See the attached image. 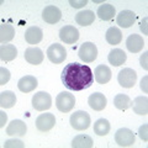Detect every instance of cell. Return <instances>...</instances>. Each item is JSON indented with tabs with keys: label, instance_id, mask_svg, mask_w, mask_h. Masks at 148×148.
I'll use <instances>...</instances> for the list:
<instances>
[{
	"label": "cell",
	"instance_id": "cell-1",
	"mask_svg": "<svg viewBox=\"0 0 148 148\" xmlns=\"http://www.w3.org/2000/svg\"><path fill=\"white\" fill-rule=\"evenodd\" d=\"M61 79L68 90L80 91L91 86L94 83V73L86 64L69 63L62 71Z\"/></svg>",
	"mask_w": 148,
	"mask_h": 148
},
{
	"label": "cell",
	"instance_id": "cell-2",
	"mask_svg": "<svg viewBox=\"0 0 148 148\" xmlns=\"http://www.w3.org/2000/svg\"><path fill=\"white\" fill-rule=\"evenodd\" d=\"M69 122H71V126L74 130H77V131H84V130H86L90 126L91 120H90V115L86 111L79 110L71 115Z\"/></svg>",
	"mask_w": 148,
	"mask_h": 148
},
{
	"label": "cell",
	"instance_id": "cell-3",
	"mask_svg": "<svg viewBox=\"0 0 148 148\" xmlns=\"http://www.w3.org/2000/svg\"><path fill=\"white\" fill-rule=\"evenodd\" d=\"M74 105H75V98L74 95L68 91H62L59 92L56 98V106L61 112H71L73 110Z\"/></svg>",
	"mask_w": 148,
	"mask_h": 148
},
{
	"label": "cell",
	"instance_id": "cell-4",
	"mask_svg": "<svg viewBox=\"0 0 148 148\" xmlns=\"http://www.w3.org/2000/svg\"><path fill=\"white\" fill-rule=\"evenodd\" d=\"M78 56L83 62L91 63L98 57V48L92 42H84L78 49Z\"/></svg>",
	"mask_w": 148,
	"mask_h": 148
},
{
	"label": "cell",
	"instance_id": "cell-5",
	"mask_svg": "<svg viewBox=\"0 0 148 148\" xmlns=\"http://www.w3.org/2000/svg\"><path fill=\"white\" fill-rule=\"evenodd\" d=\"M32 106L37 111H46L52 106V96L46 91H38L32 96Z\"/></svg>",
	"mask_w": 148,
	"mask_h": 148
},
{
	"label": "cell",
	"instance_id": "cell-6",
	"mask_svg": "<svg viewBox=\"0 0 148 148\" xmlns=\"http://www.w3.org/2000/svg\"><path fill=\"white\" fill-rule=\"evenodd\" d=\"M47 57L52 63L54 64H61L67 58V51L59 43L51 45L47 49Z\"/></svg>",
	"mask_w": 148,
	"mask_h": 148
},
{
	"label": "cell",
	"instance_id": "cell-7",
	"mask_svg": "<svg viewBox=\"0 0 148 148\" xmlns=\"http://www.w3.org/2000/svg\"><path fill=\"white\" fill-rule=\"evenodd\" d=\"M137 80V73L133 71L132 68H123L122 71H120L117 75V82L123 88H133Z\"/></svg>",
	"mask_w": 148,
	"mask_h": 148
},
{
	"label": "cell",
	"instance_id": "cell-8",
	"mask_svg": "<svg viewBox=\"0 0 148 148\" xmlns=\"http://www.w3.org/2000/svg\"><path fill=\"white\" fill-rule=\"evenodd\" d=\"M135 133L128 128H120L115 133V142L120 147H130L135 143Z\"/></svg>",
	"mask_w": 148,
	"mask_h": 148
},
{
	"label": "cell",
	"instance_id": "cell-9",
	"mask_svg": "<svg viewBox=\"0 0 148 148\" xmlns=\"http://www.w3.org/2000/svg\"><path fill=\"white\" fill-rule=\"evenodd\" d=\"M36 128L41 132H48L51 131L54 125H56V117L53 114H41L40 116H37L36 119Z\"/></svg>",
	"mask_w": 148,
	"mask_h": 148
},
{
	"label": "cell",
	"instance_id": "cell-10",
	"mask_svg": "<svg viewBox=\"0 0 148 148\" xmlns=\"http://www.w3.org/2000/svg\"><path fill=\"white\" fill-rule=\"evenodd\" d=\"M59 38H61L64 43L73 45L79 40V31H78L74 26H64L59 31Z\"/></svg>",
	"mask_w": 148,
	"mask_h": 148
},
{
	"label": "cell",
	"instance_id": "cell-11",
	"mask_svg": "<svg viewBox=\"0 0 148 148\" xmlns=\"http://www.w3.org/2000/svg\"><path fill=\"white\" fill-rule=\"evenodd\" d=\"M42 18L45 22H47L49 25H54L62 18V12L61 10L54 6V5H48L43 9L42 11Z\"/></svg>",
	"mask_w": 148,
	"mask_h": 148
},
{
	"label": "cell",
	"instance_id": "cell-12",
	"mask_svg": "<svg viewBox=\"0 0 148 148\" xmlns=\"http://www.w3.org/2000/svg\"><path fill=\"white\" fill-rule=\"evenodd\" d=\"M24 57L26 59L27 63L30 64H34V66H38L43 62V52L42 49L38 48V47H29L25 49V53H24Z\"/></svg>",
	"mask_w": 148,
	"mask_h": 148
},
{
	"label": "cell",
	"instance_id": "cell-13",
	"mask_svg": "<svg viewBox=\"0 0 148 148\" xmlns=\"http://www.w3.org/2000/svg\"><path fill=\"white\" fill-rule=\"evenodd\" d=\"M27 132V126L21 120H12L6 127V135L9 136H18L22 137Z\"/></svg>",
	"mask_w": 148,
	"mask_h": 148
},
{
	"label": "cell",
	"instance_id": "cell-14",
	"mask_svg": "<svg viewBox=\"0 0 148 148\" xmlns=\"http://www.w3.org/2000/svg\"><path fill=\"white\" fill-rule=\"evenodd\" d=\"M88 104L89 106L95 110V111H103L106 108V104H108V99L104 94L101 92H92V94L88 98Z\"/></svg>",
	"mask_w": 148,
	"mask_h": 148
},
{
	"label": "cell",
	"instance_id": "cell-15",
	"mask_svg": "<svg viewBox=\"0 0 148 148\" xmlns=\"http://www.w3.org/2000/svg\"><path fill=\"white\" fill-rule=\"evenodd\" d=\"M136 14L131 10H122L116 17V22L122 29H128L131 27L136 21Z\"/></svg>",
	"mask_w": 148,
	"mask_h": 148
},
{
	"label": "cell",
	"instance_id": "cell-16",
	"mask_svg": "<svg viewBox=\"0 0 148 148\" xmlns=\"http://www.w3.org/2000/svg\"><path fill=\"white\" fill-rule=\"evenodd\" d=\"M43 38V31L42 29L37 26H31L25 31V41L29 45H37Z\"/></svg>",
	"mask_w": 148,
	"mask_h": 148
},
{
	"label": "cell",
	"instance_id": "cell-17",
	"mask_svg": "<svg viewBox=\"0 0 148 148\" xmlns=\"http://www.w3.org/2000/svg\"><path fill=\"white\" fill-rule=\"evenodd\" d=\"M143 46H145V41L140 35L132 34L127 37L126 40V47L131 53H138L143 49Z\"/></svg>",
	"mask_w": 148,
	"mask_h": 148
},
{
	"label": "cell",
	"instance_id": "cell-18",
	"mask_svg": "<svg viewBox=\"0 0 148 148\" xmlns=\"http://www.w3.org/2000/svg\"><path fill=\"white\" fill-rule=\"evenodd\" d=\"M37 85H38V82H37V79L35 77L32 75H25L22 77L20 80H18L17 83V88L18 90L22 91V92H31L34 91Z\"/></svg>",
	"mask_w": 148,
	"mask_h": 148
},
{
	"label": "cell",
	"instance_id": "cell-19",
	"mask_svg": "<svg viewBox=\"0 0 148 148\" xmlns=\"http://www.w3.org/2000/svg\"><path fill=\"white\" fill-rule=\"evenodd\" d=\"M131 108L133 112L141 116H146L148 114V99L147 96H137V98L131 101Z\"/></svg>",
	"mask_w": 148,
	"mask_h": 148
},
{
	"label": "cell",
	"instance_id": "cell-20",
	"mask_svg": "<svg viewBox=\"0 0 148 148\" xmlns=\"http://www.w3.org/2000/svg\"><path fill=\"white\" fill-rule=\"evenodd\" d=\"M108 59H109V63L112 64L114 67H120L126 62L127 59V56L126 53L123 52V49L121 48H114L110 51V53L108 56Z\"/></svg>",
	"mask_w": 148,
	"mask_h": 148
},
{
	"label": "cell",
	"instance_id": "cell-21",
	"mask_svg": "<svg viewBox=\"0 0 148 148\" xmlns=\"http://www.w3.org/2000/svg\"><path fill=\"white\" fill-rule=\"evenodd\" d=\"M111 69L108 66H104V64H100L95 68L94 71V77L95 80L99 83V84H106L109 83L111 79Z\"/></svg>",
	"mask_w": 148,
	"mask_h": 148
},
{
	"label": "cell",
	"instance_id": "cell-22",
	"mask_svg": "<svg viewBox=\"0 0 148 148\" xmlns=\"http://www.w3.org/2000/svg\"><path fill=\"white\" fill-rule=\"evenodd\" d=\"M17 57V49L14 45H1L0 47V59L3 62H11Z\"/></svg>",
	"mask_w": 148,
	"mask_h": 148
},
{
	"label": "cell",
	"instance_id": "cell-23",
	"mask_svg": "<svg viewBox=\"0 0 148 148\" xmlns=\"http://www.w3.org/2000/svg\"><path fill=\"white\" fill-rule=\"evenodd\" d=\"M96 15H98L100 20L110 21L116 15V10H115L114 5H111V4H103V5L99 6L98 11H96Z\"/></svg>",
	"mask_w": 148,
	"mask_h": 148
},
{
	"label": "cell",
	"instance_id": "cell-24",
	"mask_svg": "<svg viewBox=\"0 0 148 148\" xmlns=\"http://www.w3.org/2000/svg\"><path fill=\"white\" fill-rule=\"evenodd\" d=\"M95 21V14L91 10L79 11L75 15V22L80 26H89Z\"/></svg>",
	"mask_w": 148,
	"mask_h": 148
},
{
	"label": "cell",
	"instance_id": "cell-25",
	"mask_svg": "<svg viewBox=\"0 0 148 148\" xmlns=\"http://www.w3.org/2000/svg\"><path fill=\"white\" fill-rule=\"evenodd\" d=\"M15 36V29L10 24H4L0 26V42L1 45H5L14 38Z\"/></svg>",
	"mask_w": 148,
	"mask_h": 148
},
{
	"label": "cell",
	"instance_id": "cell-26",
	"mask_svg": "<svg viewBox=\"0 0 148 148\" xmlns=\"http://www.w3.org/2000/svg\"><path fill=\"white\" fill-rule=\"evenodd\" d=\"M92 146H94L92 138L88 135H78L72 141L73 148H91Z\"/></svg>",
	"mask_w": 148,
	"mask_h": 148
},
{
	"label": "cell",
	"instance_id": "cell-27",
	"mask_svg": "<svg viewBox=\"0 0 148 148\" xmlns=\"http://www.w3.org/2000/svg\"><path fill=\"white\" fill-rule=\"evenodd\" d=\"M16 104V96L12 91L5 90L0 94V106L3 109H10Z\"/></svg>",
	"mask_w": 148,
	"mask_h": 148
},
{
	"label": "cell",
	"instance_id": "cell-28",
	"mask_svg": "<svg viewBox=\"0 0 148 148\" xmlns=\"http://www.w3.org/2000/svg\"><path fill=\"white\" fill-rule=\"evenodd\" d=\"M105 38L108 41V43L110 45H119L122 41V32L117 27H110V29L106 31Z\"/></svg>",
	"mask_w": 148,
	"mask_h": 148
},
{
	"label": "cell",
	"instance_id": "cell-29",
	"mask_svg": "<svg viewBox=\"0 0 148 148\" xmlns=\"http://www.w3.org/2000/svg\"><path fill=\"white\" fill-rule=\"evenodd\" d=\"M114 106L119 110H127L128 108H131V99L126 94H117L114 98Z\"/></svg>",
	"mask_w": 148,
	"mask_h": 148
},
{
	"label": "cell",
	"instance_id": "cell-30",
	"mask_svg": "<svg viewBox=\"0 0 148 148\" xmlns=\"http://www.w3.org/2000/svg\"><path fill=\"white\" fill-rule=\"evenodd\" d=\"M110 122L106 119H99L94 123V133H96L98 136H106L110 132Z\"/></svg>",
	"mask_w": 148,
	"mask_h": 148
},
{
	"label": "cell",
	"instance_id": "cell-31",
	"mask_svg": "<svg viewBox=\"0 0 148 148\" xmlns=\"http://www.w3.org/2000/svg\"><path fill=\"white\" fill-rule=\"evenodd\" d=\"M10 78H11V74L9 72V69L4 67L0 68V85H5L10 80Z\"/></svg>",
	"mask_w": 148,
	"mask_h": 148
},
{
	"label": "cell",
	"instance_id": "cell-32",
	"mask_svg": "<svg viewBox=\"0 0 148 148\" xmlns=\"http://www.w3.org/2000/svg\"><path fill=\"white\" fill-rule=\"evenodd\" d=\"M4 147L5 148H22L24 147V143L20 140H8V141H5Z\"/></svg>",
	"mask_w": 148,
	"mask_h": 148
},
{
	"label": "cell",
	"instance_id": "cell-33",
	"mask_svg": "<svg viewBox=\"0 0 148 148\" xmlns=\"http://www.w3.org/2000/svg\"><path fill=\"white\" fill-rule=\"evenodd\" d=\"M138 136H140L142 141H145V142L148 141V125L147 123H143L140 127V130H138Z\"/></svg>",
	"mask_w": 148,
	"mask_h": 148
},
{
	"label": "cell",
	"instance_id": "cell-34",
	"mask_svg": "<svg viewBox=\"0 0 148 148\" xmlns=\"http://www.w3.org/2000/svg\"><path fill=\"white\" fill-rule=\"evenodd\" d=\"M69 4H71V6L74 8V9H80L83 6H85L88 4V0H80V1H77V0H71L69 1Z\"/></svg>",
	"mask_w": 148,
	"mask_h": 148
},
{
	"label": "cell",
	"instance_id": "cell-35",
	"mask_svg": "<svg viewBox=\"0 0 148 148\" xmlns=\"http://www.w3.org/2000/svg\"><path fill=\"white\" fill-rule=\"evenodd\" d=\"M147 57H148V52H145L141 56V59H140V63H141V67L147 71L148 69V63H147Z\"/></svg>",
	"mask_w": 148,
	"mask_h": 148
},
{
	"label": "cell",
	"instance_id": "cell-36",
	"mask_svg": "<svg viewBox=\"0 0 148 148\" xmlns=\"http://www.w3.org/2000/svg\"><path fill=\"white\" fill-rule=\"evenodd\" d=\"M147 24H148V17H145L141 22V31L143 32V35H148V30H147Z\"/></svg>",
	"mask_w": 148,
	"mask_h": 148
},
{
	"label": "cell",
	"instance_id": "cell-37",
	"mask_svg": "<svg viewBox=\"0 0 148 148\" xmlns=\"http://www.w3.org/2000/svg\"><path fill=\"white\" fill-rule=\"evenodd\" d=\"M8 121V115L4 112V111H0V127H4L5 126V123Z\"/></svg>",
	"mask_w": 148,
	"mask_h": 148
},
{
	"label": "cell",
	"instance_id": "cell-38",
	"mask_svg": "<svg viewBox=\"0 0 148 148\" xmlns=\"http://www.w3.org/2000/svg\"><path fill=\"white\" fill-rule=\"evenodd\" d=\"M147 84H148V77L146 75V77H143L142 80H141V89L143 90V92H147V91H148Z\"/></svg>",
	"mask_w": 148,
	"mask_h": 148
}]
</instances>
